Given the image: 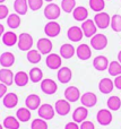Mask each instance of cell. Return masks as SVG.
Listing matches in <instances>:
<instances>
[{"mask_svg":"<svg viewBox=\"0 0 121 129\" xmlns=\"http://www.w3.org/2000/svg\"><path fill=\"white\" fill-rule=\"evenodd\" d=\"M19 122L20 121L18 120L16 117L8 116L5 118L2 126L6 129H19Z\"/></svg>","mask_w":121,"mask_h":129,"instance_id":"1f68e13d","label":"cell"},{"mask_svg":"<svg viewBox=\"0 0 121 129\" xmlns=\"http://www.w3.org/2000/svg\"><path fill=\"white\" fill-rule=\"evenodd\" d=\"M108 71L110 74V76H114V77L121 75V63L119 61H111L109 63Z\"/></svg>","mask_w":121,"mask_h":129,"instance_id":"d590c367","label":"cell"},{"mask_svg":"<svg viewBox=\"0 0 121 129\" xmlns=\"http://www.w3.org/2000/svg\"><path fill=\"white\" fill-rule=\"evenodd\" d=\"M2 42L7 47H13L18 42V38L14 32H5L2 35Z\"/></svg>","mask_w":121,"mask_h":129,"instance_id":"f1b7e54d","label":"cell"},{"mask_svg":"<svg viewBox=\"0 0 121 129\" xmlns=\"http://www.w3.org/2000/svg\"><path fill=\"white\" fill-rule=\"evenodd\" d=\"M106 45H108V38L104 34H95L91 38V47L97 51L104 50Z\"/></svg>","mask_w":121,"mask_h":129,"instance_id":"3957f363","label":"cell"},{"mask_svg":"<svg viewBox=\"0 0 121 129\" xmlns=\"http://www.w3.org/2000/svg\"><path fill=\"white\" fill-rule=\"evenodd\" d=\"M110 25H111V28H112L114 32H117V33L121 32V16L118 15V14L113 15L112 17H111V24Z\"/></svg>","mask_w":121,"mask_h":129,"instance_id":"f35d334b","label":"cell"},{"mask_svg":"<svg viewBox=\"0 0 121 129\" xmlns=\"http://www.w3.org/2000/svg\"><path fill=\"white\" fill-rule=\"evenodd\" d=\"M31 117H32V113L28 108H19L17 110V112H16V118L20 122H27V121H29Z\"/></svg>","mask_w":121,"mask_h":129,"instance_id":"4dcf8cb0","label":"cell"},{"mask_svg":"<svg viewBox=\"0 0 121 129\" xmlns=\"http://www.w3.org/2000/svg\"><path fill=\"white\" fill-rule=\"evenodd\" d=\"M61 32V27L56 20H50L44 26V33L49 38H57Z\"/></svg>","mask_w":121,"mask_h":129,"instance_id":"8fae6325","label":"cell"},{"mask_svg":"<svg viewBox=\"0 0 121 129\" xmlns=\"http://www.w3.org/2000/svg\"><path fill=\"white\" fill-rule=\"evenodd\" d=\"M113 83H114V87H117L118 89H121V75L117 76L113 80Z\"/></svg>","mask_w":121,"mask_h":129,"instance_id":"bcb514c9","label":"cell"},{"mask_svg":"<svg viewBox=\"0 0 121 129\" xmlns=\"http://www.w3.org/2000/svg\"><path fill=\"white\" fill-rule=\"evenodd\" d=\"M76 54L80 60L85 61L92 57V50L88 44H79L76 49Z\"/></svg>","mask_w":121,"mask_h":129,"instance_id":"d6986e66","label":"cell"},{"mask_svg":"<svg viewBox=\"0 0 121 129\" xmlns=\"http://www.w3.org/2000/svg\"><path fill=\"white\" fill-rule=\"evenodd\" d=\"M43 1L44 0H27L29 9H32L33 11H37L40 8H42Z\"/></svg>","mask_w":121,"mask_h":129,"instance_id":"60d3db41","label":"cell"},{"mask_svg":"<svg viewBox=\"0 0 121 129\" xmlns=\"http://www.w3.org/2000/svg\"><path fill=\"white\" fill-rule=\"evenodd\" d=\"M79 129H95V126L92 121H83L79 126Z\"/></svg>","mask_w":121,"mask_h":129,"instance_id":"7bdbcfd3","label":"cell"},{"mask_svg":"<svg viewBox=\"0 0 121 129\" xmlns=\"http://www.w3.org/2000/svg\"><path fill=\"white\" fill-rule=\"evenodd\" d=\"M28 80H29V76L25 71H17L15 74V77H14V83L19 87L26 86L28 84Z\"/></svg>","mask_w":121,"mask_h":129,"instance_id":"d4e9b609","label":"cell"},{"mask_svg":"<svg viewBox=\"0 0 121 129\" xmlns=\"http://www.w3.org/2000/svg\"><path fill=\"white\" fill-rule=\"evenodd\" d=\"M118 61L121 63V51H119V53H118Z\"/></svg>","mask_w":121,"mask_h":129,"instance_id":"c3c4849f","label":"cell"},{"mask_svg":"<svg viewBox=\"0 0 121 129\" xmlns=\"http://www.w3.org/2000/svg\"><path fill=\"white\" fill-rule=\"evenodd\" d=\"M5 33V27L2 24H0V38H2V35H4Z\"/></svg>","mask_w":121,"mask_h":129,"instance_id":"7dc6e473","label":"cell"},{"mask_svg":"<svg viewBox=\"0 0 121 129\" xmlns=\"http://www.w3.org/2000/svg\"><path fill=\"white\" fill-rule=\"evenodd\" d=\"M26 58L28 60V62L31 63H38L42 59V53H41L38 50H34V49H31L29 51H27V54H26Z\"/></svg>","mask_w":121,"mask_h":129,"instance_id":"836d02e7","label":"cell"},{"mask_svg":"<svg viewBox=\"0 0 121 129\" xmlns=\"http://www.w3.org/2000/svg\"><path fill=\"white\" fill-rule=\"evenodd\" d=\"M67 36L71 42H79L84 36L83 29H82V27H78V26H71L68 28Z\"/></svg>","mask_w":121,"mask_h":129,"instance_id":"2e32d148","label":"cell"},{"mask_svg":"<svg viewBox=\"0 0 121 129\" xmlns=\"http://www.w3.org/2000/svg\"><path fill=\"white\" fill-rule=\"evenodd\" d=\"M75 8H76V0H62L61 1V9L65 13H72Z\"/></svg>","mask_w":121,"mask_h":129,"instance_id":"74e56055","label":"cell"},{"mask_svg":"<svg viewBox=\"0 0 121 129\" xmlns=\"http://www.w3.org/2000/svg\"><path fill=\"white\" fill-rule=\"evenodd\" d=\"M65 99L70 103L77 102L80 99V92L76 86H68L65 89Z\"/></svg>","mask_w":121,"mask_h":129,"instance_id":"4fadbf2b","label":"cell"},{"mask_svg":"<svg viewBox=\"0 0 121 129\" xmlns=\"http://www.w3.org/2000/svg\"><path fill=\"white\" fill-rule=\"evenodd\" d=\"M20 15H18L17 13H14V14H9L8 18H7V25L8 27H10L11 29H16L20 26Z\"/></svg>","mask_w":121,"mask_h":129,"instance_id":"f546056e","label":"cell"},{"mask_svg":"<svg viewBox=\"0 0 121 129\" xmlns=\"http://www.w3.org/2000/svg\"><path fill=\"white\" fill-rule=\"evenodd\" d=\"M40 86H41V91L44 94H47V95H52V94H54L58 91V85L51 78H44V79H42Z\"/></svg>","mask_w":121,"mask_h":129,"instance_id":"5b68a950","label":"cell"},{"mask_svg":"<svg viewBox=\"0 0 121 129\" xmlns=\"http://www.w3.org/2000/svg\"><path fill=\"white\" fill-rule=\"evenodd\" d=\"M14 77H15V75L9 68L0 69V83L7 85V86H11L14 84Z\"/></svg>","mask_w":121,"mask_h":129,"instance_id":"e0dca14e","label":"cell"},{"mask_svg":"<svg viewBox=\"0 0 121 129\" xmlns=\"http://www.w3.org/2000/svg\"><path fill=\"white\" fill-rule=\"evenodd\" d=\"M61 14V8L56 4L50 2L49 5H47V7L44 8V16L47 19L49 20H56L60 17Z\"/></svg>","mask_w":121,"mask_h":129,"instance_id":"7a4b0ae2","label":"cell"},{"mask_svg":"<svg viewBox=\"0 0 121 129\" xmlns=\"http://www.w3.org/2000/svg\"><path fill=\"white\" fill-rule=\"evenodd\" d=\"M90 7L95 13H101L105 8V1L104 0H90Z\"/></svg>","mask_w":121,"mask_h":129,"instance_id":"8d00e7d4","label":"cell"},{"mask_svg":"<svg viewBox=\"0 0 121 129\" xmlns=\"http://www.w3.org/2000/svg\"><path fill=\"white\" fill-rule=\"evenodd\" d=\"M109 63L110 62H109L108 58H106L105 56H97V57H95L94 60H93V66L99 71L106 70L109 67Z\"/></svg>","mask_w":121,"mask_h":129,"instance_id":"7402d4cb","label":"cell"},{"mask_svg":"<svg viewBox=\"0 0 121 129\" xmlns=\"http://www.w3.org/2000/svg\"><path fill=\"white\" fill-rule=\"evenodd\" d=\"M80 102L84 107L86 108H93L97 103V96L93 92H86L80 96Z\"/></svg>","mask_w":121,"mask_h":129,"instance_id":"9a60e30c","label":"cell"},{"mask_svg":"<svg viewBox=\"0 0 121 129\" xmlns=\"http://www.w3.org/2000/svg\"><path fill=\"white\" fill-rule=\"evenodd\" d=\"M74 54H76V49L74 48V45L69 44V43H65L60 47V56L63 59H70L74 57Z\"/></svg>","mask_w":121,"mask_h":129,"instance_id":"603a6c76","label":"cell"},{"mask_svg":"<svg viewBox=\"0 0 121 129\" xmlns=\"http://www.w3.org/2000/svg\"><path fill=\"white\" fill-rule=\"evenodd\" d=\"M25 104H26V108H28L31 111L37 110L41 107V98L36 94H29L25 100Z\"/></svg>","mask_w":121,"mask_h":129,"instance_id":"44dd1931","label":"cell"},{"mask_svg":"<svg viewBox=\"0 0 121 129\" xmlns=\"http://www.w3.org/2000/svg\"><path fill=\"white\" fill-rule=\"evenodd\" d=\"M65 129H79V126L77 122H75V121H70V122H68L67 125L65 126Z\"/></svg>","mask_w":121,"mask_h":129,"instance_id":"ee69618b","label":"cell"},{"mask_svg":"<svg viewBox=\"0 0 121 129\" xmlns=\"http://www.w3.org/2000/svg\"><path fill=\"white\" fill-rule=\"evenodd\" d=\"M57 78L61 84H68L72 78V71L68 67H61L58 69V74H57Z\"/></svg>","mask_w":121,"mask_h":129,"instance_id":"7c38bea8","label":"cell"},{"mask_svg":"<svg viewBox=\"0 0 121 129\" xmlns=\"http://www.w3.org/2000/svg\"><path fill=\"white\" fill-rule=\"evenodd\" d=\"M94 22L99 28L105 29L111 24V17L108 13L101 11V13H96V15L94 16Z\"/></svg>","mask_w":121,"mask_h":129,"instance_id":"8992f818","label":"cell"},{"mask_svg":"<svg viewBox=\"0 0 121 129\" xmlns=\"http://www.w3.org/2000/svg\"><path fill=\"white\" fill-rule=\"evenodd\" d=\"M0 129H4V126L2 125H0Z\"/></svg>","mask_w":121,"mask_h":129,"instance_id":"816d5d0a","label":"cell"},{"mask_svg":"<svg viewBox=\"0 0 121 129\" xmlns=\"http://www.w3.org/2000/svg\"><path fill=\"white\" fill-rule=\"evenodd\" d=\"M82 29H83L84 36H86V38H92V36H94L95 34H96L97 26L94 20L87 18V19L84 20L83 24H82Z\"/></svg>","mask_w":121,"mask_h":129,"instance_id":"9c48e42d","label":"cell"},{"mask_svg":"<svg viewBox=\"0 0 121 129\" xmlns=\"http://www.w3.org/2000/svg\"><path fill=\"white\" fill-rule=\"evenodd\" d=\"M70 109H71L70 102L67 101L66 99H60V100H58L56 102V104H54L56 113H58L59 116H61V117L67 116V114L70 112Z\"/></svg>","mask_w":121,"mask_h":129,"instance_id":"ba28073f","label":"cell"},{"mask_svg":"<svg viewBox=\"0 0 121 129\" xmlns=\"http://www.w3.org/2000/svg\"><path fill=\"white\" fill-rule=\"evenodd\" d=\"M106 105H108V109L111 111H118L121 108V99L115 95L110 96L106 101Z\"/></svg>","mask_w":121,"mask_h":129,"instance_id":"d6a6232c","label":"cell"},{"mask_svg":"<svg viewBox=\"0 0 121 129\" xmlns=\"http://www.w3.org/2000/svg\"><path fill=\"white\" fill-rule=\"evenodd\" d=\"M44 1H47V2H51V1H53V0H44Z\"/></svg>","mask_w":121,"mask_h":129,"instance_id":"f907efd6","label":"cell"},{"mask_svg":"<svg viewBox=\"0 0 121 129\" xmlns=\"http://www.w3.org/2000/svg\"><path fill=\"white\" fill-rule=\"evenodd\" d=\"M87 116H88L87 108L82 105V107H78L74 110V112H72V120L77 123H82L83 121L86 120Z\"/></svg>","mask_w":121,"mask_h":129,"instance_id":"5bb4252c","label":"cell"},{"mask_svg":"<svg viewBox=\"0 0 121 129\" xmlns=\"http://www.w3.org/2000/svg\"><path fill=\"white\" fill-rule=\"evenodd\" d=\"M36 47H37V50L41 52L42 54H50L52 51V42L47 38H42L37 41L36 43Z\"/></svg>","mask_w":121,"mask_h":129,"instance_id":"ac0fdd59","label":"cell"},{"mask_svg":"<svg viewBox=\"0 0 121 129\" xmlns=\"http://www.w3.org/2000/svg\"><path fill=\"white\" fill-rule=\"evenodd\" d=\"M114 88V83H113L112 79L110 78L105 77V78H102L99 83V89L101 93L103 94H110L111 92L113 91Z\"/></svg>","mask_w":121,"mask_h":129,"instance_id":"ffe728a7","label":"cell"},{"mask_svg":"<svg viewBox=\"0 0 121 129\" xmlns=\"http://www.w3.org/2000/svg\"><path fill=\"white\" fill-rule=\"evenodd\" d=\"M9 16V9L5 5H0V19H5L6 17Z\"/></svg>","mask_w":121,"mask_h":129,"instance_id":"b9f144b4","label":"cell"},{"mask_svg":"<svg viewBox=\"0 0 121 129\" xmlns=\"http://www.w3.org/2000/svg\"><path fill=\"white\" fill-rule=\"evenodd\" d=\"M7 94V85L0 83V99H4V96Z\"/></svg>","mask_w":121,"mask_h":129,"instance_id":"f6af8a7d","label":"cell"},{"mask_svg":"<svg viewBox=\"0 0 121 129\" xmlns=\"http://www.w3.org/2000/svg\"><path fill=\"white\" fill-rule=\"evenodd\" d=\"M33 38H32L31 34L28 33H20L19 36H18V49L20 51H29L33 47Z\"/></svg>","mask_w":121,"mask_h":129,"instance_id":"6da1fadb","label":"cell"},{"mask_svg":"<svg viewBox=\"0 0 121 129\" xmlns=\"http://www.w3.org/2000/svg\"><path fill=\"white\" fill-rule=\"evenodd\" d=\"M28 76H29V80L33 83H40V82H42V79H43V73L37 67L32 68L28 73Z\"/></svg>","mask_w":121,"mask_h":129,"instance_id":"e575fe53","label":"cell"},{"mask_svg":"<svg viewBox=\"0 0 121 129\" xmlns=\"http://www.w3.org/2000/svg\"><path fill=\"white\" fill-rule=\"evenodd\" d=\"M15 63V56L11 52H4L0 56V64L4 68H9Z\"/></svg>","mask_w":121,"mask_h":129,"instance_id":"4316f807","label":"cell"},{"mask_svg":"<svg viewBox=\"0 0 121 129\" xmlns=\"http://www.w3.org/2000/svg\"><path fill=\"white\" fill-rule=\"evenodd\" d=\"M45 63H47L48 68L52 69V70H57V69L61 68L62 58H61L60 54L50 53V54H48L47 59H45Z\"/></svg>","mask_w":121,"mask_h":129,"instance_id":"30bf717a","label":"cell"},{"mask_svg":"<svg viewBox=\"0 0 121 129\" xmlns=\"http://www.w3.org/2000/svg\"><path fill=\"white\" fill-rule=\"evenodd\" d=\"M5 1H6V0H0V5H1V4H4Z\"/></svg>","mask_w":121,"mask_h":129,"instance_id":"681fc988","label":"cell"},{"mask_svg":"<svg viewBox=\"0 0 121 129\" xmlns=\"http://www.w3.org/2000/svg\"><path fill=\"white\" fill-rule=\"evenodd\" d=\"M28 8L29 7L27 0H15L14 1V9H15V13H17L18 15H26Z\"/></svg>","mask_w":121,"mask_h":129,"instance_id":"484cf974","label":"cell"},{"mask_svg":"<svg viewBox=\"0 0 121 129\" xmlns=\"http://www.w3.org/2000/svg\"><path fill=\"white\" fill-rule=\"evenodd\" d=\"M31 129H48L47 120H44L42 118L34 119L31 123Z\"/></svg>","mask_w":121,"mask_h":129,"instance_id":"ab89813d","label":"cell"},{"mask_svg":"<svg viewBox=\"0 0 121 129\" xmlns=\"http://www.w3.org/2000/svg\"><path fill=\"white\" fill-rule=\"evenodd\" d=\"M72 16H74V18L77 22H84L88 17V10L83 6L76 7L74 9V11H72Z\"/></svg>","mask_w":121,"mask_h":129,"instance_id":"83f0119b","label":"cell"},{"mask_svg":"<svg viewBox=\"0 0 121 129\" xmlns=\"http://www.w3.org/2000/svg\"><path fill=\"white\" fill-rule=\"evenodd\" d=\"M112 112L109 109H101L99 110L96 114V120L101 126H109L112 122Z\"/></svg>","mask_w":121,"mask_h":129,"instance_id":"52a82bcc","label":"cell"},{"mask_svg":"<svg viewBox=\"0 0 121 129\" xmlns=\"http://www.w3.org/2000/svg\"><path fill=\"white\" fill-rule=\"evenodd\" d=\"M2 103L7 109H13L18 103V96L15 93H7L2 99Z\"/></svg>","mask_w":121,"mask_h":129,"instance_id":"cb8c5ba5","label":"cell"},{"mask_svg":"<svg viewBox=\"0 0 121 129\" xmlns=\"http://www.w3.org/2000/svg\"><path fill=\"white\" fill-rule=\"evenodd\" d=\"M37 114L40 118L44 119V120H51L56 114V110L51 104L44 103V104H41V107L37 109Z\"/></svg>","mask_w":121,"mask_h":129,"instance_id":"277c9868","label":"cell"}]
</instances>
